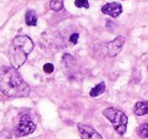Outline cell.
<instances>
[{
	"label": "cell",
	"mask_w": 148,
	"mask_h": 139,
	"mask_svg": "<svg viewBox=\"0 0 148 139\" xmlns=\"http://www.w3.org/2000/svg\"><path fill=\"white\" fill-rule=\"evenodd\" d=\"M63 0H52L51 2H50V7L54 11H60L63 8Z\"/></svg>",
	"instance_id": "obj_12"
},
{
	"label": "cell",
	"mask_w": 148,
	"mask_h": 139,
	"mask_svg": "<svg viewBox=\"0 0 148 139\" xmlns=\"http://www.w3.org/2000/svg\"><path fill=\"white\" fill-rule=\"evenodd\" d=\"M78 131L81 139H103L101 134L88 125L78 124Z\"/></svg>",
	"instance_id": "obj_6"
},
{
	"label": "cell",
	"mask_w": 148,
	"mask_h": 139,
	"mask_svg": "<svg viewBox=\"0 0 148 139\" xmlns=\"http://www.w3.org/2000/svg\"><path fill=\"white\" fill-rule=\"evenodd\" d=\"M103 115L113 124L115 130L120 135L125 134L128 124V118L125 113L116 108H107L103 111Z\"/></svg>",
	"instance_id": "obj_3"
},
{
	"label": "cell",
	"mask_w": 148,
	"mask_h": 139,
	"mask_svg": "<svg viewBox=\"0 0 148 139\" xmlns=\"http://www.w3.org/2000/svg\"><path fill=\"white\" fill-rule=\"evenodd\" d=\"M0 90L10 98H25L31 92L29 84L17 69L7 66L0 68Z\"/></svg>",
	"instance_id": "obj_1"
},
{
	"label": "cell",
	"mask_w": 148,
	"mask_h": 139,
	"mask_svg": "<svg viewBox=\"0 0 148 139\" xmlns=\"http://www.w3.org/2000/svg\"><path fill=\"white\" fill-rule=\"evenodd\" d=\"M44 71H45L46 73H48V74L52 73V72L54 71V66H53V64H51V63L45 64V65H44Z\"/></svg>",
	"instance_id": "obj_15"
},
{
	"label": "cell",
	"mask_w": 148,
	"mask_h": 139,
	"mask_svg": "<svg viewBox=\"0 0 148 139\" xmlns=\"http://www.w3.org/2000/svg\"><path fill=\"white\" fill-rule=\"evenodd\" d=\"M123 11L122 5L118 2H111L107 3L106 5H103L101 7V12L105 13L107 15H110L112 17H120V14Z\"/></svg>",
	"instance_id": "obj_7"
},
{
	"label": "cell",
	"mask_w": 148,
	"mask_h": 139,
	"mask_svg": "<svg viewBox=\"0 0 148 139\" xmlns=\"http://www.w3.org/2000/svg\"><path fill=\"white\" fill-rule=\"evenodd\" d=\"M134 113L137 116H144L148 114V102H138L134 107Z\"/></svg>",
	"instance_id": "obj_8"
},
{
	"label": "cell",
	"mask_w": 148,
	"mask_h": 139,
	"mask_svg": "<svg viewBox=\"0 0 148 139\" xmlns=\"http://www.w3.org/2000/svg\"><path fill=\"white\" fill-rule=\"evenodd\" d=\"M36 130V124L29 116H23L15 129V135L18 137H25L34 133Z\"/></svg>",
	"instance_id": "obj_4"
},
{
	"label": "cell",
	"mask_w": 148,
	"mask_h": 139,
	"mask_svg": "<svg viewBox=\"0 0 148 139\" xmlns=\"http://www.w3.org/2000/svg\"><path fill=\"white\" fill-rule=\"evenodd\" d=\"M0 139H11V133L7 130H3L0 132Z\"/></svg>",
	"instance_id": "obj_14"
},
{
	"label": "cell",
	"mask_w": 148,
	"mask_h": 139,
	"mask_svg": "<svg viewBox=\"0 0 148 139\" xmlns=\"http://www.w3.org/2000/svg\"><path fill=\"white\" fill-rule=\"evenodd\" d=\"M106 90V84L105 82H101L97 85H95V87H92L89 92V96H92V98H95V96H101V94H103Z\"/></svg>",
	"instance_id": "obj_10"
},
{
	"label": "cell",
	"mask_w": 148,
	"mask_h": 139,
	"mask_svg": "<svg viewBox=\"0 0 148 139\" xmlns=\"http://www.w3.org/2000/svg\"><path fill=\"white\" fill-rule=\"evenodd\" d=\"M25 23H27V25H29V27H35V25H37L38 17H37L36 11L27 10L25 15Z\"/></svg>",
	"instance_id": "obj_9"
},
{
	"label": "cell",
	"mask_w": 148,
	"mask_h": 139,
	"mask_svg": "<svg viewBox=\"0 0 148 139\" xmlns=\"http://www.w3.org/2000/svg\"><path fill=\"white\" fill-rule=\"evenodd\" d=\"M34 50V42L27 36H17L8 48V59L11 67L18 69L27 61V55Z\"/></svg>",
	"instance_id": "obj_2"
},
{
	"label": "cell",
	"mask_w": 148,
	"mask_h": 139,
	"mask_svg": "<svg viewBox=\"0 0 148 139\" xmlns=\"http://www.w3.org/2000/svg\"><path fill=\"white\" fill-rule=\"evenodd\" d=\"M78 38H79V35H78L77 33L72 34V35L70 36V38H69L70 43H72L73 45H76V44H77V41H78Z\"/></svg>",
	"instance_id": "obj_16"
},
{
	"label": "cell",
	"mask_w": 148,
	"mask_h": 139,
	"mask_svg": "<svg viewBox=\"0 0 148 139\" xmlns=\"http://www.w3.org/2000/svg\"><path fill=\"white\" fill-rule=\"evenodd\" d=\"M126 40L123 36H119L117 37L115 40H113L112 42H110L107 45V49H108V54L111 57H115L118 54L121 52L122 48H123L124 44H125Z\"/></svg>",
	"instance_id": "obj_5"
},
{
	"label": "cell",
	"mask_w": 148,
	"mask_h": 139,
	"mask_svg": "<svg viewBox=\"0 0 148 139\" xmlns=\"http://www.w3.org/2000/svg\"><path fill=\"white\" fill-rule=\"evenodd\" d=\"M137 134L141 138H148V123H144L141 126H139L137 130Z\"/></svg>",
	"instance_id": "obj_11"
},
{
	"label": "cell",
	"mask_w": 148,
	"mask_h": 139,
	"mask_svg": "<svg viewBox=\"0 0 148 139\" xmlns=\"http://www.w3.org/2000/svg\"><path fill=\"white\" fill-rule=\"evenodd\" d=\"M74 4H75L76 7H78V8H81V7H84V8H86V9L89 8L88 0H75Z\"/></svg>",
	"instance_id": "obj_13"
}]
</instances>
